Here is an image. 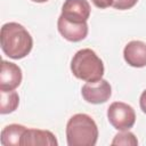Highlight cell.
I'll use <instances>...</instances> for the list:
<instances>
[{"label":"cell","instance_id":"e0dca14e","mask_svg":"<svg viewBox=\"0 0 146 146\" xmlns=\"http://www.w3.org/2000/svg\"><path fill=\"white\" fill-rule=\"evenodd\" d=\"M33 2H38V3H43V2H47L48 0H31Z\"/></svg>","mask_w":146,"mask_h":146},{"label":"cell","instance_id":"7c38bea8","mask_svg":"<svg viewBox=\"0 0 146 146\" xmlns=\"http://www.w3.org/2000/svg\"><path fill=\"white\" fill-rule=\"evenodd\" d=\"M19 104V96L16 91H3L0 90V113L9 114L13 113Z\"/></svg>","mask_w":146,"mask_h":146},{"label":"cell","instance_id":"6da1fadb","mask_svg":"<svg viewBox=\"0 0 146 146\" xmlns=\"http://www.w3.org/2000/svg\"><path fill=\"white\" fill-rule=\"evenodd\" d=\"M0 42L3 54L13 59L26 57L33 47V39L30 32L16 22H9L2 25Z\"/></svg>","mask_w":146,"mask_h":146},{"label":"cell","instance_id":"8992f818","mask_svg":"<svg viewBox=\"0 0 146 146\" xmlns=\"http://www.w3.org/2000/svg\"><path fill=\"white\" fill-rule=\"evenodd\" d=\"M91 13L90 3L87 0H65L62 6V16L73 23H84Z\"/></svg>","mask_w":146,"mask_h":146},{"label":"cell","instance_id":"9a60e30c","mask_svg":"<svg viewBox=\"0 0 146 146\" xmlns=\"http://www.w3.org/2000/svg\"><path fill=\"white\" fill-rule=\"evenodd\" d=\"M91 2L97 8H100V9L108 8V7H111L113 5V0H91Z\"/></svg>","mask_w":146,"mask_h":146},{"label":"cell","instance_id":"52a82bcc","mask_svg":"<svg viewBox=\"0 0 146 146\" xmlns=\"http://www.w3.org/2000/svg\"><path fill=\"white\" fill-rule=\"evenodd\" d=\"M57 29L60 35L71 42H79L86 39L88 35V24L84 23H73L64 18L62 15L57 21Z\"/></svg>","mask_w":146,"mask_h":146},{"label":"cell","instance_id":"4fadbf2b","mask_svg":"<svg viewBox=\"0 0 146 146\" xmlns=\"http://www.w3.org/2000/svg\"><path fill=\"white\" fill-rule=\"evenodd\" d=\"M111 144L112 145H124V146H137L138 140L132 132H130L129 130H124V131L116 133Z\"/></svg>","mask_w":146,"mask_h":146},{"label":"cell","instance_id":"5b68a950","mask_svg":"<svg viewBox=\"0 0 146 146\" xmlns=\"http://www.w3.org/2000/svg\"><path fill=\"white\" fill-rule=\"evenodd\" d=\"M83 99L90 104L106 103L112 96V87L107 80H99L96 82H87L81 88Z\"/></svg>","mask_w":146,"mask_h":146},{"label":"cell","instance_id":"5bb4252c","mask_svg":"<svg viewBox=\"0 0 146 146\" xmlns=\"http://www.w3.org/2000/svg\"><path fill=\"white\" fill-rule=\"evenodd\" d=\"M137 2L138 0H113L112 7L119 10H127L132 8Z\"/></svg>","mask_w":146,"mask_h":146},{"label":"cell","instance_id":"7a4b0ae2","mask_svg":"<svg viewBox=\"0 0 146 146\" xmlns=\"http://www.w3.org/2000/svg\"><path fill=\"white\" fill-rule=\"evenodd\" d=\"M98 139V127L94 119L84 113L71 116L66 124L68 146H95Z\"/></svg>","mask_w":146,"mask_h":146},{"label":"cell","instance_id":"3957f363","mask_svg":"<svg viewBox=\"0 0 146 146\" xmlns=\"http://www.w3.org/2000/svg\"><path fill=\"white\" fill-rule=\"evenodd\" d=\"M71 71L73 75L86 82H96L103 79L104 75V63L97 56V54L84 48L75 52L71 60Z\"/></svg>","mask_w":146,"mask_h":146},{"label":"cell","instance_id":"2e32d148","mask_svg":"<svg viewBox=\"0 0 146 146\" xmlns=\"http://www.w3.org/2000/svg\"><path fill=\"white\" fill-rule=\"evenodd\" d=\"M139 106H140V110L146 114V89L141 92L140 95V98H139Z\"/></svg>","mask_w":146,"mask_h":146},{"label":"cell","instance_id":"9c48e42d","mask_svg":"<svg viewBox=\"0 0 146 146\" xmlns=\"http://www.w3.org/2000/svg\"><path fill=\"white\" fill-rule=\"evenodd\" d=\"M123 58L132 67L146 66V43L139 40L128 42L123 49Z\"/></svg>","mask_w":146,"mask_h":146},{"label":"cell","instance_id":"30bf717a","mask_svg":"<svg viewBox=\"0 0 146 146\" xmlns=\"http://www.w3.org/2000/svg\"><path fill=\"white\" fill-rule=\"evenodd\" d=\"M57 146L58 141L56 136L49 130L41 129H26L22 137L21 146Z\"/></svg>","mask_w":146,"mask_h":146},{"label":"cell","instance_id":"ba28073f","mask_svg":"<svg viewBox=\"0 0 146 146\" xmlns=\"http://www.w3.org/2000/svg\"><path fill=\"white\" fill-rule=\"evenodd\" d=\"M23 74L21 67L11 62H1V73H0V90L10 91L15 90L22 82Z\"/></svg>","mask_w":146,"mask_h":146},{"label":"cell","instance_id":"8fae6325","mask_svg":"<svg viewBox=\"0 0 146 146\" xmlns=\"http://www.w3.org/2000/svg\"><path fill=\"white\" fill-rule=\"evenodd\" d=\"M26 127L17 123L6 125L1 131L2 146H21L22 137L26 131Z\"/></svg>","mask_w":146,"mask_h":146},{"label":"cell","instance_id":"277c9868","mask_svg":"<svg viewBox=\"0 0 146 146\" xmlns=\"http://www.w3.org/2000/svg\"><path fill=\"white\" fill-rule=\"evenodd\" d=\"M107 119L114 129L124 131L133 127L136 122V113L129 104L114 102L107 108Z\"/></svg>","mask_w":146,"mask_h":146}]
</instances>
